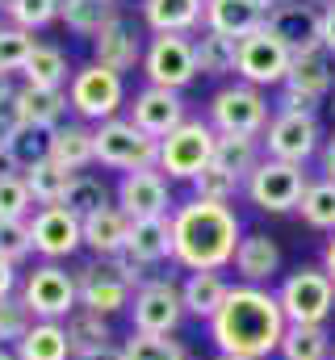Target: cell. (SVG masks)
I'll return each instance as SVG.
<instances>
[{
	"instance_id": "obj_23",
	"label": "cell",
	"mask_w": 335,
	"mask_h": 360,
	"mask_svg": "<svg viewBox=\"0 0 335 360\" xmlns=\"http://www.w3.org/2000/svg\"><path fill=\"white\" fill-rule=\"evenodd\" d=\"M46 160H55L63 172H88L96 164V147H92V126L68 117L63 126L51 130V143H46Z\"/></svg>"
},
{
	"instance_id": "obj_34",
	"label": "cell",
	"mask_w": 335,
	"mask_h": 360,
	"mask_svg": "<svg viewBox=\"0 0 335 360\" xmlns=\"http://www.w3.org/2000/svg\"><path fill=\"white\" fill-rule=\"evenodd\" d=\"M331 331L327 327H315V323H289L281 344H277V356L281 360H331Z\"/></svg>"
},
{
	"instance_id": "obj_17",
	"label": "cell",
	"mask_w": 335,
	"mask_h": 360,
	"mask_svg": "<svg viewBox=\"0 0 335 360\" xmlns=\"http://www.w3.org/2000/svg\"><path fill=\"white\" fill-rule=\"evenodd\" d=\"M143 51H147L143 30H139L126 13H118V17L92 38V63H101V68H109V72H118V76L143 68Z\"/></svg>"
},
{
	"instance_id": "obj_52",
	"label": "cell",
	"mask_w": 335,
	"mask_h": 360,
	"mask_svg": "<svg viewBox=\"0 0 335 360\" xmlns=\"http://www.w3.org/2000/svg\"><path fill=\"white\" fill-rule=\"evenodd\" d=\"M323 272L335 281V231H331V239L323 243Z\"/></svg>"
},
{
	"instance_id": "obj_27",
	"label": "cell",
	"mask_w": 335,
	"mask_h": 360,
	"mask_svg": "<svg viewBox=\"0 0 335 360\" xmlns=\"http://www.w3.org/2000/svg\"><path fill=\"white\" fill-rule=\"evenodd\" d=\"M68 327V340H72V360H84V356H101L109 348H118V335H113V323L105 314H92V310H72L63 319Z\"/></svg>"
},
{
	"instance_id": "obj_45",
	"label": "cell",
	"mask_w": 335,
	"mask_h": 360,
	"mask_svg": "<svg viewBox=\"0 0 335 360\" xmlns=\"http://www.w3.org/2000/svg\"><path fill=\"white\" fill-rule=\"evenodd\" d=\"M0 256H4V260H13L17 269L34 256L30 218H4V222H0Z\"/></svg>"
},
{
	"instance_id": "obj_36",
	"label": "cell",
	"mask_w": 335,
	"mask_h": 360,
	"mask_svg": "<svg viewBox=\"0 0 335 360\" xmlns=\"http://www.w3.org/2000/svg\"><path fill=\"white\" fill-rule=\"evenodd\" d=\"M59 205H63V210H72L76 218H88V214H96V210L113 205V193H109L105 176H96V172H76Z\"/></svg>"
},
{
	"instance_id": "obj_21",
	"label": "cell",
	"mask_w": 335,
	"mask_h": 360,
	"mask_svg": "<svg viewBox=\"0 0 335 360\" xmlns=\"http://www.w3.org/2000/svg\"><path fill=\"white\" fill-rule=\"evenodd\" d=\"M231 269L239 276V285L268 289V281H277V272H281V248H277V239L264 235V231H244Z\"/></svg>"
},
{
	"instance_id": "obj_24",
	"label": "cell",
	"mask_w": 335,
	"mask_h": 360,
	"mask_svg": "<svg viewBox=\"0 0 335 360\" xmlns=\"http://www.w3.org/2000/svg\"><path fill=\"white\" fill-rule=\"evenodd\" d=\"M227 293H231V281H227V272H218V269L184 272V281H180L184 314L189 319H201V323H210L218 314V306L227 302Z\"/></svg>"
},
{
	"instance_id": "obj_15",
	"label": "cell",
	"mask_w": 335,
	"mask_h": 360,
	"mask_svg": "<svg viewBox=\"0 0 335 360\" xmlns=\"http://www.w3.org/2000/svg\"><path fill=\"white\" fill-rule=\"evenodd\" d=\"M30 239H34V256L38 260H72L84 248V226L80 218L63 205H38L30 214Z\"/></svg>"
},
{
	"instance_id": "obj_28",
	"label": "cell",
	"mask_w": 335,
	"mask_h": 360,
	"mask_svg": "<svg viewBox=\"0 0 335 360\" xmlns=\"http://www.w3.org/2000/svg\"><path fill=\"white\" fill-rule=\"evenodd\" d=\"M126 252L143 260L147 269H160L172 260V218H130Z\"/></svg>"
},
{
	"instance_id": "obj_6",
	"label": "cell",
	"mask_w": 335,
	"mask_h": 360,
	"mask_svg": "<svg viewBox=\"0 0 335 360\" xmlns=\"http://www.w3.org/2000/svg\"><path fill=\"white\" fill-rule=\"evenodd\" d=\"M277 302H281L285 323L327 327V319L335 314V281L323 272V264H302L285 272V281L277 285Z\"/></svg>"
},
{
	"instance_id": "obj_43",
	"label": "cell",
	"mask_w": 335,
	"mask_h": 360,
	"mask_svg": "<svg viewBox=\"0 0 335 360\" xmlns=\"http://www.w3.org/2000/svg\"><path fill=\"white\" fill-rule=\"evenodd\" d=\"M34 323H38V319L30 314V306L21 302V293L0 297V348H17Z\"/></svg>"
},
{
	"instance_id": "obj_55",
	"label": "cell",
	"mask_w": 335,
	"mask_h": 360,
	"mask_svg": "<svg viewBox=\"0 0 335 360\" xmlns=\"http://www.w3.org/2000/svg\"><path fill=\"white\" fill-rule=\"evenodd\" d=\"M84 360H122V352H118V348H109V352H101V356H84Z\"/></svg>"
},
{
	"instance_id": "obj_3",
	"label": "cell",
	"mask_w": 335,
	"mask_h": 360,
	"mask_svg": "<svg viewBox=\"0 0 335 360\" xmlns=\"http://www.w3.org/2000/svg\"><path fill=\"white\" fill-rule=\"evenodd\" d=\"M335 92V55L319 42L306 51H293L289 59V76L281 84V96L272 109H289V113H319V105H327Z\"/></svg>"
},
{
	"instance_id": "obj_18",
	"label": "cell",
	"mask_w": 335,
	"mask_h": 360,
	"mask_svg": "<svg viewBox=\"0 0 335 360\" xmlns=\"http://www.w3.org/2000/svg\"><path fill=\"white\" fill-rule=\"evenodd\" d=\"M126 117L143 130V134H151L156 143L172 134L184 117H189V105H184V96L172 89H156V84H147V89L134 92V101L126 105Z\"/></svg>"
},
{
	"instance_id": "obj_51",
	"label": "cell",
	"mask_w": 335,
	"mask_h": 360,
	"mask_svg": "<svg viewBox=\"0 0 335 360\" xmlns=\"http://www.w3.org/2000/svg\"><path fill=\"white\" fill-rule=\"evenodd\" d=\"M319 168H323L327 180H335V130L323 139V147H319Z\"/></svg>"
},
{
	"instance_id": "obj_40",
	"label": "cell",
	"mask_w": 335,
	"mask_h": 360,
	"mask_svg": "<svg viewBox=\"0 0 335 360\" xmlns=\"http://www.w3.org/2000/svg\"><path fill=\"white\" fill-rule=\"evenodd\" d=\"M34 46H38V42H34L30 30L4 21V25H0V72H4V76H21V68H25V59H30Z\"/></svg>"
},
{
	"instance_id": "obj_7",
	"label": "cell",
	"mask_w": 335,
	"mask_h": 360,
	"mask_svg": "<svg viewBox=\"0 0 335 360\" xmlns=\"http://www.w3.org/2000/svg\"><path fill=\"white\" fill-rule=\"evenodd\" d=\"M21 302L30 306L34 319H46V323H63L72 310H80V285H76V272H68V264H55V260H38L34 269L21 276Z\"/></svg>"
},
{
	"instance_id": "obj_26",
	"label": "cell",
	"mask_w": 335,
	"mask_h": 360,
	"mask_svg": "<svg viewBox=\"0 0 335 360\" xmlns=\"http://www.w3.org/2000/svg\"><path fill=\"white\" fill-rule=\"evenodd\" d=\"M139 17L151 34H197L206 17V0H143Z\"/></svg>"
},
{
	"instance_id": "obj_58",
	"label": "cell",
	"mask_w": 335,
	"mask_h": 360,
	"mask_svg": "<svg viewBox=\"0 0 335 360\" xmlns=\"http://www.w3.org/2000/svg\"><path fill=\"white\" fill-rule=\"evenodd\" d=\"M327 109H331V117H335V92H331V96H327Z\"/></svg>"
},
{
	"instance_id": "obj_59",
	"label": "cell",
	"mask_w": 335,
	"mask_h": 360,
	"mask_svg": "<svg viewBox=\"0 0 335 360\" xmlns=\"http://www.w3.org/2000/svg\"><path fill=\"white\" fill-rule=\"evenodd\" d=\"M4 4H8V0H0V13H4Z\"/></svg>"
},
{
	"instance_id": "obj_31",
	"label": "cell",
	"mask_w": 335,
	"mask_h": 360,
	"mask_svg": "<svg viewBox=\"0 0 335 360\" xmlns=\"http://www.w3.org/2000/svg\"><path fill=\"white\" fill-rule=\"evenodd\" d=\"M72 72H76V68L68 63V55H63L59 46L38 42V46L30 51L25 68H21V84H34V89H68Z\"/></svg>"
},
{
	"instance_id": "obj_22",
	"label": "cell",
	"mask_w": 335,
	"mask_h": 360,
	"mask_svg": "<svg viewBox=\"0 0 335 360\" xmlns=\"http://www.w3.org/2000/svg\"><path fill=\"white\" fill-rule=\"evenodd\" d=\"M272 13V0H206V17L201 25L227 38H248L251 30H260Z\"/></svg>"
},
{
	"instance_id": "obj_35",
	"label": "cell",
	"mask_w": 335,
	"mask_h": 360,
	"mask_svg": "<svg viewBox=\"0 0 335 360\" xmlns=\"http://www.w3.org/2000/svg\"><path fill=\"white\" fill-rule=\"evenodd\" d=\"M118 13H122L118 0H63V4H59V21H63L76 38H88V42H92Z\"/></svg>"
},
{
	"instance_id": "obj_33",
	"label": "cell",
	"mask_w": 335,
	"mask_h": 360,
	"mask_svg": "<svg viewBox=\"0 0 335 360\" xmlns=\"http://www.w3.org/2000/svg\"><path fill=\"white\" fill-rule=\"evenodd\" d=\"M13 356L17 360H72L68 327H63V323H46V319H38V323L25 331V340L13 348Z\"/></svg>"
},
{
	"instance_id": "obj_48",
	"label": "cell",
	"mask_w": 335,
	"mask_h": 360,
	"mask_svg": "<svg viewBox=\"0 0 335 360\" xmlns=\"http://www.w3.org/2000/svg\"><path fill=\"white\" fill-rule=\"evenodd\" d=\"M25 126V117H21V105H17V92L13 96H4L0 101V143H8L17 130Z\"/></svg>"
},
{
	"instance_id": "obj_56",
	"label": "cell",
	"mask_w": 335,
	"mask_h": 360,
	"mask_svg": "<svg viewBox=\"0 0 335 360\" xmlns=\"http://www.w3.org/2000/svg\"><path fill=\"white\" fill-rule=\"evenodd\" d=\"M214 360H260V356H231V352H218Z\"/></svg>"
},
{
	"instance_id": "obj_53",
	"label": "cell",
	"mask_w": 335,
	"mask_h": 360,
	"mask_svg": "<svg viewBox=\"0 0 335 360\" xmlns=\"http://www.w3.org/2000/svg\"><path fill=\"white\" fill-rule=\"evenodd\" d=\"M0 172H17V164H13V155H8L4 143H0Z\"/></svg>"
},
{
	"instance_id": "obj_41",
	"label": "cell",
	"mask_w": 335,
	"mask_h": 360,
	"mask_svg": "<svg viewBox=\"0 0 335 360\" xmlns=\"http://www.w3.org/2000/svg\"><path fill=\"white\" fill-rule=\"evenodd\" d=\"M59 4H63V0H8V4H4V17H8L13 25L38 34V30H46V25L59 21Z\"/></svg>"
},
{
	"instance_id": "obj_11",
	"label": "cell",
	"mask_w": 335,
	"mask_h": 360,
	"mask_svg": "<svg viewBox=\"0 0 335 360\" xmlns=\"http://www.w3.org/2000/svg\"><path fill=\"white\" fill-rule=\"evenodd\" d=\"M264 155L268 160H285V164H310L323 147V126H319V113H289V109H272L264 134Z\"/></svg>"
},
{
	"instance_id": "obj_8",
	"label": "cell",
	"mask_w": 335,
	"mask_h": 360,
	"mask_svg": "<svg viewBox=\"0 0 335 360\" xmlns=\"http://www.w3.org/2000/svg\"><path fill=\"white\" fill-rule=\"evenodd\" d=\"M92 147H96V164L109 172H139V168H156L160 160V143L143 134L130 117H109L92 126Z\"/></svg>"
},
{
	"instance_id": "obj_44",
	"label": "cell",
	"mask_w": 335,
	"mask_h": 360,
	"mask_svg": "<svg viewBox=\"0 0 335 360\" xmlns=\"http://www.w3.org/2000/svg\"><path fill=\"white\" fill-rule=\"evenodd\" d=\"M46 143H51V130H38V126H21L4 147H8V155H13V164H17V172H25L30 164H38V160H46Z\"/></svg>"
},
{
	"instance_id": "obj_14",
	"label": "cell",
	"mask_w": 335,
	"mask_h": 360,
	"mask_svg": "<svg viewBox=\"0 0 335 360\" xmlns=\"http://www.w3.org/2000/svg\"><path fill=\"white\" fill-rule=\"evenodd\" d=\"M143 76L156 89L184 92L197 80V59H193V34H151L143 51Z\"/></svg>"
},
{
	"instance_id": "obj_16",
	"label": "cell",
	"mask_w": 335,
	"mask_h": 360,
	"mask_svg": "<svg viewBox=\"0 0 335 360\" xmlns=\"http://www.w3.org/2000/svg\"><path fill=\"white\" fill-rule=\"evenodd\" d=\"M113 201H118V210H122L126 218H172V210H176L172 180H168L160 168L122 172Z\"/></svg>"
},
{
	"instance_id": "obj_5",
	"label": "cell",
	"mask_w": 335,
	"mask_h": 360,
	"mask_svg": "<svg viewBox=\"0 0 335 360\" xmlns=\"http://www.w3.org/2000/svg\"><path fill=\"white\" fill-rule=\"evenodd\" d=\"M68 105H72V117L88 122V126L122 117V109H126V80L118 72L101 68V63H84L68 80Z\"/></svg>"
},
{
	"instance_id": "obj_47",
	"label": "cell",
	"mask_w": 335,
	"mask_h": 360,
	"mask_svg": "<svg viewBox=\"0 0 335 360\" xmlns=\"http://www.w3.org/2000/svg\"><path fill=\"white\" fill-rule=\"evenodd\" d=\"M105 264L118 272V276H122V281H126L130 289H139V285H147V281H151V269H147L143 260H134L130 252H118V256H109Z\"/></svg>"
},
{
	"instance_id": "obj_2",
	"label": "cell",
	"mask_w": 335,
	"mask_h": 360,
	"mask_svg": "<svg viewBox=\"0 0 335 360\" xmlns=\"http://www.w3.org/2000/svg\"><path fill=\"white\" fill-rule=\"evenodd\" d=\"M285 314H281V302L272 289H260V285H231L227 302L218 306V314L206 323L210 331V344L218 352H231V356H260L268 360L277 352L281 335H285Z\"/></svg>"
},
{
	"instance_id": "obj_54",
	"label": "cell",
	"mask_w": 335,
	"mask_h": 360,
	"mask_svg": "<svg viewBox=\"0 0 335 360\" xmlns=\"http://www.w3.org/2000/svg\"><path fill=\"white\" fill-rule=\"evenodd\" d=\"M13 92H17L13 76H4V72H0V101H4V96H13Z\"/></svg>"
},
{
	"instance_id": "obj_50",
	"label": "cell",
	"mask_w": 335,
	"mask_h": 360,
	"mask_svg": "<svg viewBox=\"0 0 335 360\" xmlns=\"http://www.w3.org/2000/svg\"><path fill=\"white\" fill-rule=\"evenodd\" d=\"M319 42L335 55V0H323V34H319Z\"/></svg>"
},
{
	"instance_id": "obj_29",
	"label": "cell",
	"mask_w": 335,
	"mask_h": 360,
	"mask_svg": "<svg viewBox=\"0 0 335 360\" xmlns=\"http://www.w3.org/2000/svg\"><path fill=\"white\" fill-rule=\"evenodd\" d=\"M17 105H21V117L25 126H38V130H55L68 122L72 105H68V89H34V84H17Z\"/></svg>"
},
{
	"instance_id": "obj_1",
	"label": "cell",
	"mask_w": 335,
	"mask_h": 360,
	"mask_svg": "<svg viewBox=\"0 0 335 360\" xmlns=\"http://www.w3.org/2000/svg\"><path fill=\"white\" fill-rule=\"evenodd\" d=\"M244 239V222L235 214V205H218V201H176L172 210V264L184 272L218 269L227 272L235 260V248Z\"/></svg>"
},
{
	"instance_id": "obj_9",
	"label": "cell",
	"mask_w": 335,
	"mask_h": 360,
	"mask_svg": "<svg viewBox=\"0 0 335 360\" xmlns=\"http://www.w3.org/2000/svg\"><path fill=\"white\" fill-rule=\"evenodd\" d=\"M268 117H272V105H268L264 89L244 84V80L222 84L210 96V105H206V122L218 134H255L260 139L264 126H268Z\"/></svg>"
},
{
	"instance_id": "obj_60",
	"label": "cell",
	"mask_w": 335,
	"mask_h": 360,
	"mask_svg": "<svg viewBox=\"0 0 335 360\" xmlns=\"http://www.w3.org/2000/svg\"><path fill=\"white\" fill-rule=\"evenodd\" d=\"M331 360H335V348H331Z\"/></svg>"
},
{
	"instance_id": "obj_57",
	"label": "cell",
	"mask_w": 335,
	"mask_h": 360,
	"mask_svg": "<svg viewBox=\"0 0 335 360\" xmlns=\"http://www.w3.org/2000/svg\"><path fill=\"white\" fill-rule=\"evenodd\" d=\"M0 360H17L13 356V348H0Z\"/></svg>"
},
{
	"instance_id": "obj_49",
	"label": "cell",
	"mask_w": 335,
	"mask_h": 360,
	"mask_svg": "<svg viewBox=\"0 0 335 360\" xmlns=\"http://www.w3.org/2000/svg\"><path fill=\"white\" fill-rule=\"evenodd\" d=\"M17 289H21V272H17L13 260H4V256H0V297H13Z\"/></svg>"
},
{
	"instance_id": "obj_32",
	"label": "cell",
	"mask_w": 335,
	"mask_h": 360,
	"mask_svg": "<svg viewBox=\"0 0 335 360\" xmlns=\"http://www.w3.org/2000/svg\"><path fill=\"white\" fill-rule=\"evenodd\" d=\"M260 160H264V143L255 134H218L214 139V168H222L231 176L248 180Z\"/></svg>"
},
{
	"instance_id": "obj_19",
	"label": "cell",
	"mask_w": 335,
	"mask_h": 360,
	"mask_svg": "<svg viewBox=\"0 0 335 360\" xmlns=\"http://www.w3.org/2000/svg\"><path fill=\"white\" fill-rule=\"evenodd\" d=\"M76 285H80V306H84V310H92V314H105V319H113V314L130 310V297H134V289H130V285H126L118 272L109 269L105 260L80 264V269H76Z\"/></svg>"
},
{
	"instance_id": "obj_38",
	"label": "cell",
	"mask_w": 335,
	"mask_h": 360,
	"mask_svg": "<svg viewBox=\"0 0 335 360\" xmlns=\"http://www.w3.org/2000/svg\"><path fill=\"white\" fill-rule=\"evenodd\" d=\"M21 176H25V188H30L34 205H59L63 193H68V184H72V172H63L55 160H38Z\"/></svg>"
},
{
	"instance_id": "obj_25",
	"label": "cell",
	"mask_w": 335,
	"mask_h": 360,
	"mask_svg": "<svg viewBox=\"0 0 335 360\" xmlns=\"http://www.w3.org/2000/svg\"><path fill=\"white\" fill-rule=\"evenodd\" d=\"M80 226H84V248L92 252V260H109V256L126 252L130 218L118 210V201L96 210V214H88V218H80Z\"/></svg>"
},
{
	"instance_id": "obj_42",
	"label": "cell",
	"mask_w": 335,
	"mask_h": 360,
	"mask_svg": "<svg viewBox=\"0 0 335 360\" xmlns=\"http://www.w3.org/2000/svg\"><path fill=\"white\" fill-rule=\"evenodd\" d=\"M193 197H201V201H218V205H231L239 193H244V180L231 176V172H222V168H206V172H197L193 176Z\"/></svg>"
},
{
	"instance_id": "obj_20",
	"label": "cell",
	"mask_w": 335,
	"mask_h": 360,
	"mask_svg": "<svg viewBox=\"0 0 335 360\" xmlns=\"http://www.w3.org/2000/svg\"><path fill=\"white\" fill-rule=\"evenodd\" d=\"M289 51H306V46H319V34H323V8L306 4V0H285V4H272L268 21H264Z\"/></svg>"
},
{
	"instance_id": "obj_46",
	"label": "cell",
	"mask_w": 335,
	"mask_h": 360,
	"mask_svg": "<svg viewBox=\"0 0 335 360\" xmlns=\"http://www.w3.org/2000/svg\"><path fill=\"white\" fill-rule=\"evenodd\" d=\"M34 214V197L25 188L21 172H0V222L4 218H30Z\"/></svg>"
},
{
	"instance_id": "obj_39",
	"label": "cell",
	"mask_w": 335,
	"mask_h": 360,
	"mask_svg": "<svg viewBox=\"0 0 335 360\" xmlns=\"http://www.w3.org/2000/svg\"><path fill=\"white\" fill-rule=\"evenodd\" d=\"M118 352L122 360H189V348L176 335H143V331H130L118 344Z\"/></svg>"
},
{
	"instance_id": "obj_37",
	"label": "cell",
	"mask_w": 335,
	"mask_h": 360,
	"mask_svg": "<svg viewBox=\"0 0 335 360\" xmlns=\"http://www.w3.org/2000/svg\"><path fill=\"white\" fill-rule=\"evenodd\" d=\"M298 214H302V222L306 226H315V231H335V180L327 176H315L306 184V193H302V201H298Z\"/></svg>"
},
{
	"instance_id": "obj_10",
	"label": "cell",
	"mask_w": 335,
	"mask_h": 360,
	"mask_svg": "<svg viewBox=\"0 0 335 360\" xmlns=\"http://www.w3.org/2000/svg\"><path fill=\"white\" fill-rule=\"evenodd\" d=\"M306 184H310V172L302 164H285V160L264 155L255 164V172L244 180V197L260 214H289V210H298Z\"/></svg>"
},
{
	"instance_id": "obj_30",
	"label": "cell",
	"mask_w": 335,
	"mask_h": 360,
	"mask_svg": "<svg viewBox=\"0 0 335 360\" xmlns=\"http://www.w3.org/2000/svg\"><path fill=\"white\" fill-rule=\"evenodd\" d=\"M235 55H239V42L227 38V34H214V30H197L193 34V59H197V76H235Z\"/></svg>"
},
{
	"instance_id": "obj_13",
	"label": "cell",
	"mask_w": 335,
	"mask_h": 360,
	"mask_svg": "<svg viewBox=\"0 0 335 360\" xmlns=\"http://www.w3.org/2000/svg\"><path fill=\"white\" fill-rule=\"evenodd\" d=\"M289 59L293 51L268 30H251L248 38H239V55H235V80L255 84V89H281L285 76H289Z\"/></svg>"
},
{
	"instance_id": "obj_4",
	"label": "cell",
	"mask_w": 335,
	"mask_h": 360,
	"mask_svg": "<svg viewBox=\"0 0 335 360\" xmlns=\"http://www.w3.org/2000/svg\"><path fill=\"white\" fill-rule=\"evenodd\" d=\"M214 139H218V130H214L206 117H184L172 134L160 139V160H156V168H160L172 184H176V180H180V184H193L197 172H206V168L214 164Z\"/></svg>"
},
{
	"instance_id": "obj_12",
	"label": "cell",
	"mask_w": 335,
	"mask_h": 360,
	"mask_svg": "<svg viewBox=\"0 0 335 360\" xmlns=\"http://www.w3.org/2000/svg\"><path fill=\"white\" fill-rule=\"evenodd\" d=\"M184 319L189 314H184V302H180V281H172V276H151L130 297V331L176 335Z\"/></svg>"
}]
</instances>
